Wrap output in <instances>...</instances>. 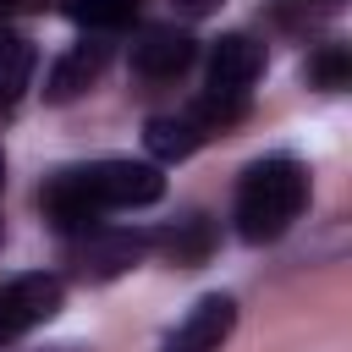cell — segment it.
Listing matches in <instances>:
<instances>
[{
    "mask_svg": "<svg viewBox=\"0 0 352 352\" xmlns=\"http://www.w3.org/2000/svg\"><path fill=\"white\" fill-rule=\"evenodd\" d=\"M132 66L154 82H170L192 66V33L187 28H148L138 44H132Z\"/></svg>",
    "mask_w": 352,
    "mask_h": 352,
    "instance_id": "obj_7",
    "label": "cell"
},
{
    "mask_svg": "<svg viewBox=\"0 0 352 352\" xmlns=\"http://www.w3.org/2000/svg\"><path fill=\"white\" fill-rule=\"evenodd\" d=\"M143 248H148V236H138V231H104V226H94V231H82L72 242V264L88 280H110V275L132 270L143 258Z\"/></svg>",
    "mask_w": 352,
    "mask_h": 352,
    "instance_id": "obj_4",
    "label": "cell"
},
{
    "mask_svg": "<svg viewBox=\"0 0 352 352\" xmlns=\"http://www.w3.org/2000/svg\"><path fill=\"white\" fill-rule=\"evenodd\" d=\"M33 82V44L22 33H0V104H16Z\"/></svg>",
    "mask_w": 352,
    "mask_h": 352,
    "instance_id": "obj_11",
    "label": "cell"
},
{
    "mask_svg": "<svg viewBox=\"0 0 352 352\" xmlns=\"http://www.w3.org/2000/svg\"><path fill=\"white\" fill-rule=\"evenodd\" d=\"M236 324V302L231 297H204L170 336H165V352H220L226 336Z\"/></svg>",
    "mask_w": 352,
    "mask_h": 352,
    "instance_id": "obj_5",
    "label": "cell"
},
{
    "mask_svg": "<svg viewBox=\"0 0 352 352\" xmlns=\"http://www.w3.org/2000/svg\"><path fill=\"white\" fill-rule=\"evenodd\" d=\"M104 60H110V50L104 44H72L55 66H50V82H44V99H55V104H66V99H77V94H88L94 82H99V72H104Z\"/></svg>",
    "mask_w": 352,
    "mask_h": 352,
    "instance_id": "obj_8",
    "label": "cell"
},
{
    "mask_svg": "<svg viewBox=\"0 0 352 352\" xmlns=\"http://www.w3.org/2000/svg\"><path fill=\"white\" fill-rule=\"evenodd\" d=\"M55 352H77V346H55Z\"/></svg>",
    "mask_w": 352,
    "mask_h": 352,
    "instance_id": "obj_16",
    "label": "cell"
},
{
    "mask_svg": "<svg viewBox=\"0 0 352 352\" xmlns=\"http://www.w3.org/2000/svg\"><path fill=\"white\" fill-rule=\"evenodd\" d=\"M302 204H308V170L292 154H270L248 165L236 182V231L248 242H275L292 231Z\"/></svg>",
    "mask_w": 352,
    "mask_h": 352,
    "instance_id": "obj_1",
    "label": "cell"
},
{
    "mask_svg": "<svg viewBox=\"0 0 352 352\" xmlns=\"http://www.w3.org/2000/svg\"><path fill=\"white\" fill-rule=\"evenodd\" d=\"M143 143H148L154 160H187V154L204 143V132H198L192 116H154V121L143 126Z\"/></svg>",
    "mask_w": 352,
    "mask_h": 352,
    "instance_id": "obj_10",
    "label": "cell"
},
{
    "mask_svg": "<svg viewBox=\"0 0 352 352\" xmlns=\"http://www.w3.org/2000/svg\"><path fill=\"white\" fill-rule=\"evenodd\" d=\"M55 308H60V275H44V270H38V275L6 280V286H0V346L16 341L22 330L44 324Z\"/></svg>",
    "mask_w": 352,
    "mask_h": 352,
    "instance_id": "obj_3",
    "label": "cell"
},
{
    "mask_svg": "<svg viewBox=\"0 0 352 352\" xmlns=\"http://www.w3.org/2000/svg\"><path fill=\"white\" fill-rule=\"evenodd\" d=\"M346 77H352L346 44H319V50L308 55V82H319V88H346Z\"/></svg>",
    "mask_w": 352,
    "mask_h": 352,
    "instance_id": "obj_13",
    "label": "cell"
},
{
    "mask_svg": "<svg viewBox=\"0 0 352 352\" xmlns=\"http://www.w3.org/2000/svg\"><path fill=\"white\" fill-rule=\"evenodd\" d=\"M0 182H6V154H0Z\"/></svg>",
    "mask_w": 352,
    "mask_h": 352,
    "instance_id": "obj_15",
    "label": "cell"
},
{
    "mask_svg": "<svg viewBox=\"0 0 352 352\" xmlns=\"http://www.w3.org/2000/svg\"><path fill=\"white\" fill-rule=\"evenodd\" d=\"M154 248H165V258L170 264H204L209 258V248H214V226L204 220V214H187V220H176V226H165L160 236H154Z\"/></svg>",
    "mask_w": 352,
    "mask_h": 352,
    "instance_id": "obj_9",
    "label": "cell"
},
{
    "mask_svg": "<svg viewBox=\"0 0 352 352\" xmlns=\"http://www.w3.org/2000/svg\"><path fill=\"white\" fill-rule=\"evenodd\" d=\"M82 198L104 214V209H138V204H154L165 192V176L143 160H99V165H72Z\"/></svg>",
    "mask_w": 352,
    "mask_h": 352,
    "instance_id": "obj_2",
    "label": "cell"
},
{
    "mask_svg": "<svg viewBox=\"0 0 352 352\" xmlns=\"http://www.w3.org/2000/svg\"><path fill=\"white\" fill-rule=\"evenodd\" d=\"M187 6H192V11H204V6H209V0H187Z\"/></svg>",
    "mask_w": 352,
    "mask_h": 352,
    "instance_id": "obj_14",
    "label": "cell"
},
{
    "mask_svg": "<svg viewBox=\"0 0 352 352\" xmlns=\"http://www.w3.org/2000/svg\"><path fill=\"white\" fill-rule=\"evenodd\" d=\"M66 16L88 33H116L138 16V0H66Z\"/></svg>",
    "mask_w": 352,
    "mask_h": 352,
    "instance_id": "obj_12",
    "label": "cell"
},
{
    "mask_svg": "<svg viewBox=\"0 0 352 352\" xmlns=\"http://www.w3.org/2000/svg\"><path fill=\"white\" fill-rule=\"evenodd\" d=\"M264 72V44L253 33H226L214 50H209V88H226V94H248Z\"/></svg>",
    "mask_w": 352,
    "mask_h": 352,
    "instance_id": "obj_6",
    "label": "cell"
}]
</instances>
